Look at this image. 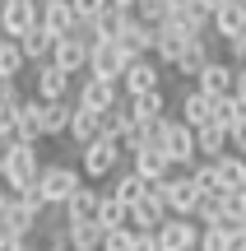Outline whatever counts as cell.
<instances>
[{
	"label": "cell",
	"mask_w": 246,
	"mask_h": 251,
	"mask_svg": "<svg viewBox=\"0 0 246 251\" xmlns=\"http://www.w3.org/2000/svg\"><path fill=\"white\" fill-rule=\"evenodd\" d=\"M195 224L200 228H228V196H204L195 209Z\"/></svg>",
	"instance_id": "33"
},
{
	"label": "cell",
	"mask_w": 246,
	"mask_h": 251,
	"mask_svg": "<svg viewBox=\"0 0 246 251\" xmlns=\"http://www.w3.org/2000/svg\"><path fill=\"white\" fill-rule=\"evenodd\" d=\"M246 117V107L237 102V93H232V98H219L214 102V126H223V130H232V126H237Z\"/></svg>",
	"instance_id": "36"
},
{
	"label": "cell",
	"mask_w": 246,
	"mask_h": 251,
	"mask_svg": "<svg viewBox=\"0 0 246 251\" xmlns=\"http://www.w3.org/2000/svg\"><path fill=\"white\" fill-rule=\"evenodd\" d=\"M23 251H46V247H23Z\"/></svg>",
	"instance_id": "53"
},
{
	"label": "cell",
	"mask_w": 246,
	"mask_h": 251,
	"mask_svg": "<svg viewBox=\"0 0 246 251\" xmlns=\"http://www.w3.org/2000/svg\"><path fill=\"white\" fill-rule=\"evenodd\" d=\"M121 98H126V93H121L116 79H93V75L79 84V93H74V102H79V107H89V112H98V117H107Z\"/></svg>",
	"instance_id": "10"
},
{
	"label": "cell",
	"mask_w": 246,
	"mask_h": 251,
	"mask_svg": "<svg viewBox=\"0 0 246 251\" xmlns=\"http://www.w3.org/2000/svg\"><path fill=\"white\" fill-rule=\"evenodd\" d=\"M0 107H5V112H19V107H23V93H19L14 79H0Z\"/></svg>",
	"instance_id": "40"
},
{
	"label": "cell",
	"mask_w": 246,
	"mask_h": 251,
	"mask_svg": "<svg viewBox=\"0 0 246 251\" xmlns=\"http://www.w3.org/2000/svg\"><path fill=\"white\" fill-rule=\"evenodd\" d=\"M158 149L172 158V168H177V172H191L195 163H200V144H195V130H191L181 117H167L163 126H158Z\"/></svg>",
	"instance_id": "1"
},
{
	"label": "cell",
	"mask_w": 246,
	"mask_h": 251,
	"mask_svg": "<svg viewBox=\"0 0 246 251\" xmlns=\"http://www.w3.org/2000/svg\"><path fill=\"white\" fill-rule=\"evenodd\" d=\"M23 65H28L23 47H19L14 37H5V42H0V79H19V75H23Z\"/></svg>",
	"instance_id": "34"
},
{
	"label": "cell",
	"mask_w": 246,
	"mask_h": 251,
	"mask_svg": "<svg viewBox=\"0 0 246 251\" xmlns=\"http://www.w3.org/2000/svg\"><path fill=\"white\" fill-rule=\"evenodd\" d=\"M130 112H135L139 126H158L167 117V93L158 89V93H144V98H130Z\"/></svg>",
	"instance_id": "31"
},
{
	"label": "cell",
	"mask_w": 246,
	"mask_h": 251,
	"mask_svg": "<svg viewBox=\"0 0 246 251\" xmlns=\"http://www.w3.org/2000/svg\"><path fill=\"white\" fill-rule=\"evenodd\" d=\"M42 224H46V205H42V196H37V186L33 191H23V196H14V205L5 209V233L9 237H33V233H42Z\"/></svg>",
	"instance_id": "3"
},
{
	"label": "cell",
	"mask_w": 246,
	"mask_h": 251,
	"mask_svg": "<svg viewBox=\"0 0 246 251\" xmlns=\"http://www.w3.org/2000/svg\"><path fill=\"white\" fill-rule=\"evenodd\" d=\"M237 33H246V5L242 0H228V5L214 14V37L228 42V37H237Z\"/></svg>",
	"instance_id": "29"
},
{
	"label": "cell",
	"mask_w": 246,
	"mask_h": 251,
	"mask_svg": "<svg viewBox=\"0 0 246 251\" xmlns=\"http://www.w3.org/2000/svg\"><path fill=\"white\" fill-rule=\"evenodd\" d=\"M70 228V251H102V228L98 224H65Z\"/></svg>",
	"instance_id": "35"
},
{
	"label": "cell",
	"mask_w": 246,
	"mask_h": 251,
	"mask_svg": "<svg viewBox=\"0 0 246 251\" xmlns=\"http://www.w3.org/2000/svg\"><path fill=\"white\" fill-rule=\"evenodd\" d=\"M84 186V172L70 163H42V177H37V196L46 209H65V200Z\"/></svg>",
	"instance_id": "2"
},
{
	"label": "cell",
	"mask_w": 246,
	"mask_h": 251,
	"mask_svg": "<svg viewBox=\"0 0 246 251\" xmlns=\"http://www.w3.org/2000/svg\"><path fill=\"white\" fill-rule=\"evenodd\" d=\"M149 191H154V186H149V181L139 177L135 168H126V172H116V177H112V196H116L121 205H139Z\"/></svg>",
	"instance_id": "27"
},
{
	"label": "cell",
	"mask_w": 246,
	"mask_h": 251,
	"mask_svg": "<svg viewBox=\"0 0 246 251\" xmlns=\"http://www.w3.org/2000/svg\"><path fill=\"white\" fill-rule=\"evenodd\" d=\"M70 84H74V75H65L61 65H37V89H33V98H42V102H65L70 98Z\"/></svg>",
	"instance_id": "18"
},
{
	"label": "cell",
	"mask_w": 246,
	"mask_h": 251,
	"mask_svg": "<svg viewBox=\"0 0 246 251\" xmlns=\"http://www.w3.org/2000/svg\"><path fill=\"white\" fill-rule=\"evenodd\" d=\"M135 251H163L158 247V233H135Z\"/></svg>",
	"instance_id": "46"
},
{
	"label": "cell",
	"mask_w": 246,
	"mask_h": 251,
	"mask_svg": "<svg viewBox=\"0 0 246 251\" xmlns=\"http://www.w3.org/2000/svg\"><path fill=\"white\" fill-rule=\"evenodd\" d=\"M163 200H167V209H172L177 219H195V209H200L204 191L195 186L191 172H172V177L163 181Z\"/></svg>",
	"instance_id": "6"
},
{
	"label": "cell",
	"mask_w": 246,
	"mask_h": 251,
	"mask_svg": "<svg viewBox=\"0 0 246 251\" xmlns=\"http://www.w3.org/2000/svg\"><path fill=\"white\" fill-rule=\"evenodd\" d=\"M0 42H5V28H0Z\"/></svg>",
	"instance_id": "54"
},
{
	"label": "cell",
	"mask_w": 246,
	"mask_h": 251,
	"mask_svg": "<svg viewBox=\"0 0 246 251\" xmlns=\"http://www.w3.org/2000/svg\"><path fill=\"white\" fill-rule=\"evenodd\" d=\"M237 102L246 107V65H237Z\"/></svg>",
	"instance_id": "48"
},
{
	"label": "cell",
	"mask_w": 246,
	"mask_h": 251,
	"mask_svg": "<svg viewBox=\"0 0 246 251\" xmlns=\"http://www.w3.org/2000/svg\"><path fill=\"white\" fill-rule=\"evenodd\" d=\"M214 61V33H204V37H191V47H186V56L181 61H177V75H181V79H200L204 75V65Z\"/></svg>",
	"instance_id": "21"
},
{
	"label": "cell",
	"mask_w": 246,
	"mask_h": 251,
	"mask_svg": "<svg viewBox=\"0 0 246 251\" xmlns=\"http://www.w3.org/2000/svg\"><path fill=\"white\" fill-rule=\"evenodd\" d=\"M214 172H219V186L223 191H228V196H232V191H242L246 186V158H242V153H223V158L219 163H214Z\"/></svg>",
	"instance_id": "30"
},
{
	"label": "cell",
	"mask_w": 246,
	"mask_h": 251,
	"mask_svg": "<svg viewBox=\"0 0 246 251\" xmlns=\"http://www.w3.org/2000/svg\"><path fill=\"white\" fill-rule=\"evenodd\" d=\"M223 51H228V61H232V65H246V33L228 37V42H223Z\"/></svg>",
	"instance_id": "43"
},
{
	"label": "cell",
	"mask_w": 246,
	"mask_h": 251,
	"mask_svg": "<svg viewBox=\"0 0 246 251\" xmlns=\"http://www.w3.org/2000/svg\"><path fill=\"white\" fill-rule=\"evenodd\" d=\"M102 251H135V228H112L102 237Z\"/></svg>",
	"instance_id": "39"
},
{
	"label": "cell",
	"mask_w": 246,
	"mask_h": 251,
	"mask_svg": "<svg viewBox=\"0 0 246 251\" xmlns=\"http://www.w3.org/2000/svg\"><path fill=\"white\" fill-rule=\"evenodd\" d=\"M98 205H102V191H93V186H79L70 200H65V224H98Z\"/></svg>",
	"instance_id": "23"
},
{
	"label": "cell",
	"mask_w": 246,
	"mask_h": 251,
	"mask_svg": "<svg viewBox=\"0 0 246 251\" xmlns=\"http://www.w3.org/2000/svg\"><path fill=\"white\" fill-rule=\"evenodd\" d=\"M37 24H42L51 37H70L74 28H79L74 0H42V14H37Z\"/></svg>",
	"instance_id": "17"
},
{
	"label": "cell",
	"mask_w": 246,
	"mask_h": 251,
	"mask_svg": "<svg viewBox=\"0 0 246 251\" xmlns=\"http://www.w3.org/2000/svg\"><path fill=\"white\" fill-rule=\"evenodd\" d=\"M37 177H42L37 144H19V149L5 158V186L14 191V196H23V191H33V186H37Z\"/></svg>",
	"instance_id": "5"
},
{
	"label": "cell",
	"mask_w": 246,
	"mask_h": 251,
	"mask_svg": "<svg viewBox=\"0 0 246 251\" xmlns=\"http://www.w3.org/2000/svg\"><path fill=\"white\" fill-rule=\"evenodd\" d=\"M191 177H195V186H200L204 196H228V191L219 186V172H214V163H195Z\"/></svg>",
	"instance_id": "38"
},
{
	"label": "cell",
	"mask_w": 246,
	"mask_h": 251,
	"mask_svg": "<svg viewBox=\"0 0 246 251\" xmlns=\"http://www.w3.org/2000/svg\"><path fill=\"white\" fill-rule=\"evenodd\" d=\"M135 14L144 19V24H154V28H163L167 19H172V5H167V0H139V5H135Z\"/></svg>",
	"instance_id": "37"
},
{
	"label": "cell",
	"mask_w": 246,
	"mask_h": 251,
	"mask_svg": "<svg viewBox=\"0 0 246 251\" xmlns=\"http://www.w3.org/2000/svg\"><path fill=\"white\" fill-rule=\"evenodd\" d=\"M130 168H135L139 177L149 181V186H158V181H167V177L177 172V168H172V158H167L158 144H144L139 153H130Z\"/></svg>",
	"instance_id": "16"
},
{
	"label": "cell",
	"mask_w": 246,
	"mask_h": 251,
	"mask_svg": "<svg viewBox=\"0 0 246 251\" xmlns=\"http://www.w3.org/2000/svg\"><path fill=\"white\" fill-rule=\"evenodd\" d=\"M98 228L102 233H112V228H130V205H121L116 196H102V205H98Z\"/></svg>",
	"instance_id": "32"
},
{
	"label": "cell",
	"mask_w": 246,
	"mask_h": 251,
	"mask_svg": "<svg viewBox=\"0 0 246 251\" xmlns=\"http://www.w3.org/2000/svg\"><path fill=\"white\" fill-rule=\"evenodd\" d=\"M200 233L204 228L195 224V219H167L163 228H158V247L163 251H200Z\"/></svg>",
	"instance_id": "13"
},
{
	"label": "cell",
	"mask_w": 246,
	"mask_h": 251,
	"mask_svg": "<svg viewBox=\"0 0 246 251\" xmlns=\"http://www.w3.org/2000/svg\"><path fill=\"white\" fill-rule=\"evenodd\" d=\"M107 5H112V0H74V14H79V24H93Z\"/></svg>",
	"instance_id": "42"
},
{
	"label": "cell",
	"mask_w": 246,
	"mask_h": 251,
	"mask_svg": "<svg viewBox=\"0 0 246 251\" xmlns=\"http://www.w3.org/2000/svg\"><path fill=\"white\" fill-rule=\"evenodd\" d=\"M9 205H14V191L0 186V224H5V209H9Z\"/></svg>",
	"instance_id": "47"
},
{
	"label": "cell",
	"mask_w": 246,
	"mask_h": 251,
	"mask_svg": "<svg viewBox=\"0 0 246 251\" xmlns=\"http://www.w3.org/2000/svg\"><path fill=\"white\" fill-rule=\"evenodd\" d=\"M112 5H116V9H135L139 0H112Z\"/></svg>",
	"instance_id": "50"
},
{
	"label": "cell",
	"mask_w": 246,
	"mask_h": 251,
	"mask_svg": "<svg viewBox=\"0 0 246 251\" xmlns=\"http://www.w3.org/2000/svg\"><path fill=\"white\" fill-rule=\"evenodd\" d=\"M195 5H200V9H209V14H219V9L228 5V0H195Z\"/></svg>",
	"instance_id": "49"
},
{
	"label": "cell",
	"mask_w": 246,
	"mask_h": 251,
	"mask_svg": "<svg viewBox=\"0 0 246 251\" xmlns=\"http://www.w3.org/2000/svg\"><path fill=\"white\" fill-rule=\"evenodd\" d=\"M0 186H5V153H0Z\"/></svg>",
	"instance_id": "52"
},
{
	"label": "cell",
	"mask_w": 246,
	"mask_h": 251,
	"mask_svg": "<svg viewBox=\"0 0 246 251\" xmlns=\"http://www.w3.org/2000/svg\"><path fill=\"white\" fill-rule=\"evenodd\" d=\"M56 42H61V37H51L42 24H37L33 33H23V37H19V47H23V56H28L33 65H46V61H51V56H56Z\"/></svg>",
	"instance_id": "28"
},
{
	"label": "cell",
	"mask_w": 246,
	"mask_h": 251,
	"mask_svg": "<svg viewBox=\"0 0 246 251\" xmlns=\"http://www.w3.org/2000/svg\"><path fill=\"white\" fill-rule=\"evenodd\" d=\"M89 51L93 47L84 42V37H61V42H56V56H51V65H61L65 75H89Z\"/></svg>",
	"instance_id": "20"
},
{
	"label": "cell",
	"mask_w": 246,
	"mask_h": 251,
	"mask_svg": "<svg viewBox=\"0 0 246 251\" xmlns=\"http://www.w3.org/2000/svg\"><path fill=\"white\" fill-rule=\"evenodd\" d=\"M70 140H74V149H89L93 140H102V117H98V112H89V107H79V102H74Z\"/></svg>",
	"instance_id": "24"
},
{
	"label": "cell",
	"mask_w": 246,
	"mask_h": 251,
	"mask_svg": "<svg viewBox=\"0 0 246 251\" xmlns=\"http://www.w3.org/2000/svg\"><path fill=\"white\" fill-rule=\"evenodd\" d=\"M177 112H181V121L191 126V130H200V126L214 121V98L209 93H200L191 84V89H181V102H177Z\"/></svg>",
	"instance_id": "22"
},
{
	"label": "cell",
	"mask_w": 246,
	"mask_h": 251,
	"mask_svg": "<svg viewBox=\"0 0 246 251\" xmlns=\"http://www.w3.org/2000/svg\"><path fill=\"white\" fill-rule=\"evenodd\" d=\"M200 251H228V228H204L200 233Z\"/></svg>",
	"instance_id": "41"
},
{
	"label": "cell",
	"mask_w": 246,
	"mask_h": 251,
	"mask_svg": "<svg viewBox=\"0 0 246 251\" xmlns=\"http://www.w3.org/2000/svg\"><path fill=\"white\" fill-rule=\"evenodd\" d=\"M116 42L126 47L130 56H154V47H158V28H154V24H144V19L130 9L126 24H121V37H116Z\"/></svg>",
	"instance_id": "14"
},
{
	"label": "cell",
	"mask_w": 246,
	"mask_h": 251,
	"mask_svg": "<svg viewBox=\"0 0 246 251\" xmlns=\"http://www.w3.org/2000/svg\"><path fill=\"white\" fill-rule=\"evenodd\" d=\"M167 219H172V209H167V200H163V181H158L139 205H130V228H135V233H158Z\"/></svg>",
	"instance_id": "9"
},
{
	"label": "cell",
	"mask_w": 246,
	"mask_h": 251,
	"mask_svg": "<svg viewBox=\"0 0 246 251\" xmlns=\"http://www.w3.org/2000/svg\"><path fill=\"white\" fill-rule=\"evenodd\" d=\"M121 140L116 135H102V140H93L89 149H79V172L89 181H107V177H116V168H121Z\"/></svg>",
	"instance_id": "4"
},
{
	"label": "cell",
	"mask_w": 246,
	"mask_h": 251,
	"mask_svg": "<svg viewBox=\"0 0 246 251\" xmlns=\"http://www.w3.org/2000/svg\"><path fill=\"white\" fill-rule=\"evenodd\" d=\"M130 61H135V56L112 37V42H98V47L89 51V75H93V79H116V84H121V75H126Z\"/></svg>",
	"instance_id": "8"
},
{
	"label": "cell",
	"mask_w": 246,
	"mask_h": 251,
	"mask_svg": "<svg viewBox=\"0 0 246 251\" xmlns=\"http://www.w3.org/2000/svg\"><path fill=\"white\" fill-rule=\"evenodd\" d=\"M9 135H19L23 144L42 140V98H23V107L9 112Z\"/></svg>",
	"instance_id": "19"
},
{
	"label": "cell",
	"mask_w": 246,
	"mask_h": 251,
	"mask_svg": "<svg viewBox=\"0 0 246 251\" xmlns=\"http://www.w3.org/2000/svg\"><path fill=\"white\" fill-rule=\"evenodd\" d=\"M158 89H163V65L154 56H135L126 65V75H121V93L126 98H144V93H158Z\"/></svg>",
	"instance_id": "7"
},
{
	"label": "cell",
	"mask_w": 246,
	"mask_h": 251,
	"mask_svg": "<svg viewBox=\"0 0 246 251\" xmlns=\"http://www.w3.org/2000/svg\"><path fill=\"white\" fill-rule=\"evenodd\" d=\"M195 89H200V93H209L214 102H219V98H232V93H237V65L214 56V61L204 65V75L195 79Z\"/></svg>",
	"instance_id": "12"
},
{
	"label": "cell",
	"mask_w": 246,
	"mask_h": 251,
	"mask_svg": "<svg viewBox=\"0 0 246 251\" xmlns=\"http://www.w3.org/2000/svg\"><path fill=\"white\" fill-rule=\"evenodd\" d=\"M5 130H9V112L0 107V135H5Z\"/></svg>",
	"instance_id": "51"
},
{
	"label": "cell",
	"mask_w": 246,
	"mask_h": 251,
	"mask_svg": "<svg viewBox=\"0 0 246 251\" xmlns=\"http://www.w3.org/2000/svg\"><path fill=\"white\" fill-rule=\"evenodd\" d=\"M186 47H191V33L186 28H177L172 19H167L163 28H158V47H154V61L167 65V70H177V61L186 56Z\"/></svg>",
	"instance_id": "15"
},
{
	"label": "cell",
	"mask_w": 246,
	"mask_h": 251,
	"mask_svg": "<svg viewBox=\"0 0 246 251\" xmlns=\"http://www.w3.org/2000/svg\"><path fill=\"white\" fill-rule=\"evenodd\" d=\"M74 121V102H42V140H56V135H70Z\"/></svg>",
	"instance_id": "26"
},
{
	"label": "cell",
	"mask_w": 246,
	"mask_h": 251,
	"mask_svg": "<svg viewBox=\"0 0 246 251\" xmlns=\"http://www.w3.org/2000/svg\"><path fill=\"white\" fill-rule=\"evenodd\" d=\"M195 144H200V163H219L223 153L232 149V140H228V130H223V126H200V130H195Z\"/></svg>",
	"instance_id": "25"
},
{
	"label": "cell",
	"mask_w": 246,
	"mask_h": 251,
	"mask_svg": "<svg viewBox=\"0 0 246 251\" xmlns=\"http://www.w3.org/2000/svg\"><path fill=\"white\" fill-rule=\"evenodd\" d=\"M228 251H246V224H232L228 228Z\"/></svg>",
	"instance_id": "45"
},
{
	"label": "cell",
	"mask_w": 246,
	"mask_h": 251,
	"mask_svg": "<svg viewBox=\"0 0 246 251\" xmlns=\"http://www.w3.org/2000/svg\"><path fill=\"white\" fill-rule=\"evenodd\" d=\"M242 5H246V0H242Z\"/></svg>",
	"instance_id": "55"
},
{
	"label": "cell",
	"mask_w": 246,
	"mask_h": 251,
	"mask_svg": "<svg viewBox=\"0 0 246 251\" xmlns=\"http://www.w3.org/2000/svg\"><path fill=\"white\" fill-rule=\"evenodd\" d=\"M37 14H42V0H5L0 5V28H5V37H23L37 28Z\"/></svg>",
	"instance_id": "11"
},
{
	"label": "cell",
	"mask_w": 246,
	"mask_h": 251,
	"mask_svg": "<svg viewBox=\"0 0 246 251\" xmlns=\"http://www.w3.org/2000/svg\"><path fill=\"white\" fill-rule=\"evenodd\" d=\"M228 140H232V153H242V158H246V117L228 130Z\"/></svg>",
	"instance_id": "44"
}]
</instances>
